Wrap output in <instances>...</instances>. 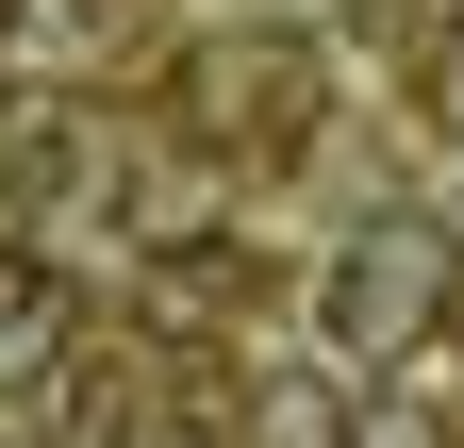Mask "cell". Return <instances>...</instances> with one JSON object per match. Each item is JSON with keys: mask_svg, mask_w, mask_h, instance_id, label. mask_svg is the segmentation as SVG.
Wrapping results in <instances>:
<instances>
[{"mask_svg": "<svg viewBox=\"0 0 464 448\" xmlns=\"http://www.w3.org/2000/svg\"><path fill=\"white\" fill-rule=\"evenodd\" d=\"M315 316H332L348 382H365V365H415L431 332H448V233H431V216H382V233H348V249L315 266Z\"/></svg>", "mask_w": 464, "mask_h": 448, "instance_id": "6da1fadb", "label": "cell"}, {"mask_svg": "<svg viewBox=\"0 0 464 448\" xmlns=\"http://www.w3.org/2000/svg\"><path fill=\"white\" fill-rule=\"evenodd\" d=\"M431 117H448V133H464V34H448V50H431Z\"/></svg>", "mask_w": 464, "mask_h": 448, "instance_id": "5b68a950", "label": "cell"}, {"mask_svg": "<svg viewBox=\"0 0 464 448\" xmlns=\"http://www.w3.org/2000/svg\"><path fill=\"white\" fill-rule=\"evenodd\" d=\"M0 34H17V0H0Z\"/></svg>", "mask_w": 464, "mask_h": 448, "instance_id": "8992f818", "label": "cell"}, {"mask_svg": "<svg viewBox=\"0 0 464 448\" xmlns=\"http://www.w3.org/2000/svg\"><path fill=\"white\" fill-rule=\"evenodd\" d=\"M199 117H216V133L249 117L266 150H299V133H315V50H299V34H249V50H199Z\"/></svg>", "mask_w": 464, "mask_h": 448, "instance_id": "7a4b0ae2", "label": "cell"}, {"mask_svg": "<svg viewBox=\"0 0 464 448\" xmlns=\"http://www.w3.org/2000/svg\"><path fill=\"white\" fill-rule=\"evenodd\" d=\"M67 332H83L67 266H50V249H0V399H34V382L67 365Z\"/></svg>", "mask_w": 464, "mask_h": 448, "instance_id": "3957f363", "label": "cell"}, {"mask_svg": "<svg viewBox=\"0 0 464 448\" xmlns=\"http://www.w3.org/2000/svg\"><path fill=\"white\" fill-rule=\"evenodd\" d=\"M249 448H365V415H348V365H282L249 399Z\"/></svg>", "mask_w": 464, "mask_h": 448, "instance_id": "277c9868", "label": "cell"}]
</instances>
